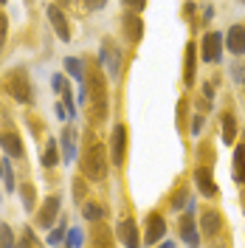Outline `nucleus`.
Masks as SVG:
<instances>
[{"label": "nucleus", "instance_id": "obj_40", "mask_svg": "<svg viewBox=\"0 0 245 248\" xmlns=\"http://www.w3.org/2000/svg\"><path fill=\"white\" fill-rule=\"evenodd\" d=\"M3 3H6V0H0V6H3Z\"/></svg>", "mask_w": 245, "mask_h": 248}, {"label": "nucleus", "instance_id": "obj_11", "mask_svg": "<svg viewBox=\"0 0 245 248\" xmlns=\"http://www.w3.org/2000/svg\"><path fill=\"white\" fill-rule=\"evenodd\" d=\"M48 20H51V26L57 31V37L68 43L71 40V26H68V17H65V12L60 6H48Z\"/></svg>", "mask_w": 245, "mask_h": 248}, {"label": "nucleus", "instance_id": "obj_22", "mask_svg": "<svg viewBox=\"0 0 245 248\" xmlns=\"http://www.w3.org/2000/svg\"><path fill=\"white\" fill-rule=\"evenodd\" d=\"M20 198H23V209H26V212H34V206H37V192H34V186L20 184Z\"/></svg>", "mask_w": 245, "mask_h": 248}, {"label": "nucleus", "instance_id": "obj_34", "mask_svg": "<svg viewBox=\"0 0 245 248\" xmlns=\"http://www.w3.org/2000/svg\"><path fill=\"white\" fill-rule=\"evenodd\" d=\"M6 31H9V20H6V15L0 12V48H3V43H6Z\"/></svg>", "mask_w": 245, "mask_h": 248}, {"label": "nucleus", "instance_id": "obj_7", "mask_svg": "<svg viewBox=\"0 0 245 248\" xmlns=\"http://www.w3.org/2000/svg\"><path fill=\"white\" fill-rule=\"evenodd\" d=\"M195 184H198L203 198H214L217 184H214V175H212V164H198V170H195Z\"/></svg>", "mask_w": 245, "mask_h": 248}, {"label": "nucleus", "instance_id": "obj_14", "mask_svg": "<svg viewBox=\"0 0 245 248\" xmlns=\"http://www.w3.org/2000/svg\"><path fill=\"white\" fill-rule=\"evenodd\" d=\"M141 34H144V23H141L138 12H127L124 15V37L136 46L138 40H141Z\"/></svg>", "mask_w": 245, "mask_h": 248}, {"label": "nucleus", "instance_id": "obj_29", "mask_svg": "<svg viewBox=\"0 0 245 248\" xmlns=\"http://www.w3.org/2000/svg\"><path fill=\"white\" fill-rule=\"evenodd\" d=\"M74 198H77V203H85V181L82 178H74Z\"/></svg>", "mask_w": 245, "mask_h": 248}, {"label": "nucleus", "instance_id": "obj_17", "mask_svg": "<svg viewBox=\"0 0 245 248\" xmlns=\"http://www.w3.org/2000/svg\"><path fill=\"white\" fill-rule=\"evenodd\" d=\"M119 240H122V246H127V248H136L141 240H138V226H136V220H122L119 223Z\"/></svg>", "mask_w": 245, "mask_h": 248}, {"label": "nucleus", "instance_id": "obj_8", "mask_svg": "<svg viewBox=\"0 0 245 248\" xmlns=\"http://www.w3.org/2000/svg\"><path fill=\"white\" fill-rule=\"evenodd\" d=\"M164 232H167V220L164 215H147V234H144V246H155V243H161L164 240Z\"/></svg>", "mask_w": 245, "mask_h": 248}, {"label": "nucleus", "instance_id": "obj_32", "mask_svg": "<svg viewBox=\"0 0 245 248\" xmlns=\"http://www.w3.org/2000/svg\"><path fill=\"white\" fill-rule=\"evenodd\" d=\"M3 181H6V189H15V175H12L9 164H3Z\"/></svg>", "mask_w": 245, "mask_h": 248}, {"label": "nucleus", "instance_id": "obj_28", "mask_svg": "<svg viewBox=\"0 0 245 248\" xmlns=\"http://www.w3.org/2000/svg\"><path fill=\"white\" fill-rule=\"evenodd\" d=\"M51 85H54V91L60 93V96H62V93H65V91H71V88H68V79L62 77V74H57V77L51 79Z\"/></svg>", "mask_w": 245, "mask_h": 248}, {"label": "nucleus", "instance_id": "obj_4", "mask_svg": "<svg viewBox=\"0 0 245 248\" xmlns=\"http://www.w3.org/2000/svg\"><path fill=\"white\" fill-rule=\"evenodd\" d=\"M99 65L105 68V74H107L110 79H116L122 74V51L116 48L113 40H105V43H102V48H99Z\"/></svg>", "mask_w": 245, "mask_h": 248}, {"label": "nucleus", "instance_id": "obj_27", "mask_svg": "<svg viewBox=\"0 0 245 248\" xmlns=\"http://www.w3.org/2000/svg\"><path fill=\"white\" fill-rule=\"evenodd\" d=\"M0 246L3 248H15V234L6 223H0Z\"/></svg>", "mask_w": 245, "mask_h": 248}, {"label": "nucleus", "instance_id": "obj_13", "mask_svg": "<svg viewBox=\"0 0 245 248\" xmlns=\"http://www.w3.org/2000/svg\"><path fill=\"white\" fill-rule=\"evenodd\" d=\"M195 77H198V46L189 43L186 46V57H184V82L195 85Z\"/></svg>", "mask_w": 245, "mask_h": 248}, {"label": "nucleus", "instance_id": "obj_20", "mask_svg": "<svg viewBox=\"0 0 245 248\" xmlns=\"http://www.w3.org/2000/svg\"><path fill=\"white\" fill-rule=\"evenodd\" d=\"M220 124H223V144H234V139H237V122H234V116L223 113Z\"/></svg>", "mask_w": 245, "mask_h": 248}, {"label": "nucleus", "instance_id": "obj_21", "mask_svg": "<svg viewBox=\"0 0 245 248\" xmlns=\"http://www.w3.org/2000/svg\"><path fill=\"white\" fill-rule=\"evenodd\" d=\"M65 71H68V77L77 79V82H85V62L77 60V57H68L65 60Z\"/></svg>", "mask_w": 245, "mask_h": 248}, {"label": "nucleus", "instance_id": "obj_37", "mask_svg": "<svg viewBox=\"0 0 245 248\" xmlns=\"http://www.w3.org/2000/svg\"><path fill=\"white\" fill-rule=\"evenodd\" d=\"M203 93H206V99H209V102L214 99V91H212V85H203Z\"/></svg>", "mask_w": 245, "mask_h": 248}, {"label": "nucleus", "instance_id": "obj_9", "mask_svg": "<svg viewBox=\"0 0 245 248\" xmlns=\"http://www.w3.org/2000/svg\"><path fill=\"white\" fill-rule=\"evenodd\" d=\"M192 217H195V201L186 203V215H184V220H181V237H184V243H189V246H198L200 232H198V226H195Z\"/></svg>", "mask_w": 245, "mask_h": 248}, {"label": "nucleus", "instance_id": "obj_19", "mask_svg": "<svg viewBox=\"0 0 245 248\" xmlns=\"http://www.w3.org/2000/svg\"><path fill=\"white\" fill-rule=\"evenodd\" d=\"M234 181L245 186V144H237L234 150Z\"/></svg>", "mask_w": 245, "mask_h": 248}, {"label": "nucleus", "instance_id": "obj_6", "mask_svg": "<svg viewBox=\"0 0 245 248\" xmlns=\"http://www.w3.org/2000/svg\"><path fill=\"white\" fill-rule=\"evenodd\" d=\"M124 153H127V127L124 124H116L113 127V139H110V161L116 167H122Z\"/></svg>", "mask_w": 245, "mask_h": 248}, {"label": "nucleus", "instance_id": "obj_42", "mask_svg": "<svg viewBox=\"0 0 245 248\" xmlns=\"http://www.w3.org/2000/svg\"><path fill=\"white\" fill-rule=\"evenodd\" d=\"M26 3H31V0H26Z\"/></svg>", "mask_w": 245, "mask_h": 248}, {"label": "nucleus", "instance_id": "obj_16", "mask_svg": "<svg viewBox=\"0 0 245 248\" xmlns=\"http://www.w3.org/2000/svg\"><path fill=\"white\" fill-rule=\"evenodd\" d=\"M0 147L6 150V155H12V158H23V155H26L23 139H20L17 133H0Z\"/></svg>", "mask_w": 245, "mask_h": 248}, {"label": "nucleus", "instance_id": "obj_15", "mask_svg": "<svg viewBox=\"0 0 245 248\" xmlns=\"http://www.w3.org/2000/svg\"><path fill=\"white\" fill-rule=\"evenodd\" d=\"M226 48H229L231 54H245V26L243 23H237V26L229 29V34H226Z\"/></svg>", "mask_w": 245, "mask_h": 248}, {"label": "nucleus", "instance_id": "obj_36", "mask_svg": "<svg viewBox=\"0 0 245 248\" xmlns=\"http://www.w3.org/2000/svg\"><path fill=\"white\" fill-rule=\"evenodd\" d=\"M200 127H203V113H198V116H195V122H192V136H198Z\"/></svg>", "mask_w": 245, "mask_h": 248}, {"label": "nucleus", "instance_id": "obj_41", "mask_svg": "<svg viewBox=\"0 0 245 248\" xmlns=\"http://www.w3.org/2000/svg\"><path fill=\"white\" fill-rule=\"evenodd\" d=\"M62 3H68V0H62Z\"/></svg>", "mask_w": 245, "mask_h": 248}, {"label": "nucleus", "instance_id": "obj_1", "mask_svg": "<svg viewBox=\"0 0 245 248\" xmlns=\"http://www.w3.org/2000/svg\"><path fill=\"white\" fill-rule=\"evenodd\" d=\"M85 71H88V79L82 82L85 99H88V105L93 110V119L96 122H105V116H107V74L96 62H88Z\"/></svg>", "mask_w": 245, "mask_h": 248}, {"label": "nucleus", "instance_id": "obj_26", "mask_svg": "<svg viewBox=\"0 0 245 248\" xmlns=\"http://www.w3.org/2000/svg\"><path fill=\"white\" fill-rule=\"evenodd\" d=\"M65 229H68V220L62 217V220H60V226H57L54 232L48 234V243H51V246H57V243H62V237H65Z\"/></svg>", "mask_w": 245, "mask_h": 248}, {"label": "nucleus", "instance_id": "obj_30", "mask_svg": "<svg viewBox=\"0 0 245 248\" xmlns=\"http://www.w3.org/2000/svg\"><path fill=\"white\" fill-rule=\"evenodd\" d=\"M20 246H40V240L34 237L31 229H23V237H20Z\"/></svg>", "mask_w": 245, "mask_h": 248}, {"label": "nucleus", "instance_id": "obj_43", "mask_svg": "<svg viewBox=\"0 0 245 248\" xmlns=\"http://www.w3.org/2000/svg\"><path fill=\"white\" fill-rule=\"evenodd\" d=\"M243 3H245V0H243Z\"/></svg>", "mask_w": 245, "mask_h": 248}, {"label": "nucleus", "instance_id": "obj_39", "mask_svg": "<svg viewBox=\"0 0 245 248\" xmlns=\"http://www.w3.org/2000/svg\"><path fill=\"white\" fill-rule=\"evenodd\" d=\"M0 178H3V161H0Z\"/></svg>", "mask_w": 245, "mask_h": 248}, {"label": "nucleus", "instance_id": "obj_25", "mask_svg": "<svg viewBox=\"0 0 245 248\" xmlns=\"http://www.w3.org/2000/svg\"><path fill=\"white\" fill-rule=\"evenodd\" d=\"M93 246H110L113 243V237H110V229L107 226H96V232H93Z\"/></svg>", "mask_w": 245, "mask_h": 248}, {"label": "nucleus", "instance_id": "obj_38", "mask_svg": "<svg viewBox=\"0 0 245 248\" xmlns=\"http://www.w3.org/2000/svg\"><path fill=\"white\" fill-rule=\"evenodd\" d=\"M240 203H243V212H245V192H243V201H240Z\"/></svg>", "mask_w": 245, "mask_h": 248}, {"label": "nucleus", "instance_id": "obj_12", "mask_svg": "<svg viewBox=\"0 0 245 248\" xmlns=\"http://www.w3.org/2000/svg\"><path fill=\"white\" fill-rule=\"evenodd\" d=\"M200 229L206 237H217L220 229H223V215L217 212V209H206L203 215H200Z\"/></svg>", "mask_w": 245, "mask_h": 248}, {"label": "nucleus", "instance_id": "obj_2", "mask_svg": "<svg viewBox=\"0 0 245 248\" xmlns=\"http://www.w3.org/2000/svg\"><path fill=\"white\" fill-rule=\"evenodd\" d=\"M82 172L91 181H102L107 175V150H105V144H91L88 147V153L82 158Z\"/></svg>", "mask_w": 245, "mask_h": 248}, {"label": "nucleus", "instance_id": "obj_31", "mask_svg": "<svg viewBox=\"0 0 245 248\" xmlns=\"http://www.w3.org/2000/svg\"><path fill=\"white\" fill-rule=\"evenodd\" d=\"M68 246H74V248L82 246V232H79V229H71V232H68Z\"/></svg>", "mask_w": 245, "mask_h": 248}, {"label": "nucleus", "instance_id": "obj_33", "mask_svg": "<svg viewBox=\"0 0 245 248\" xmlns=\"http://www.w3.org/2000/svg\"><path fill=\"white\" fill-rule=\"evenodd\" d=\"M124 6H127L130 12H144V6H147V0H124Z\"/></svg>", "mask_w": 245, "mask_h": 248}, {"label": "nucleus", "instance_id": "obj_10", "mask_svg": "<svg viewBox=\"0 0 245 248\" xmlns=\"http://www.w3.org/2000/svg\"><path fill=\"white\" fill-rule=\"evenodd\" d=\"M57 215H60V198L51 195V198L43 201V209L37 212V226H40V229H51L54 220H57Z\"/></svg>", "mask_w": 245, "mask_h": 248}, {"label": "nucleus", "instance_id": "obj_3", "mask_svg": "<svg viewBox=\"0 0 245 248\" xmlns=\"http://www.w3.org/2000/svg\"><path fill=\"white\" fill-rule=\"evenodd\" d=\"M3 93H9L15 102L20 105H29L31 102V85H29V74L23 68L9 71V77L3 79Z\"/></svg>", "mask_w": 245, "mask_h": 248}, {"label": "nucleus", "instance_id": "obj_35", "mask_svg": "<svg viewBox=\"0 0 245 248\" xmlns=\"http://www.w3.org/2000/svg\"><path fill=\"white\" fill-rule=\"evenodd\" d=\"M105 3L107 0H85V9L88 12H99V9H105Z\"/></svg>", "mask_w": 245, "mask_h": 248}, {"label": "nucleus", "instance_id": "obj_24", "mask_svg": "<svg viewBox=\"0 0 245 248\" xmlns=\"http://www.w3.org/2000/svg\"><path fill=\"white\" fill-rule=\"evenodd\" d=\"M82 215H85V220H91V223H99V220L105 217V206H99V203H85V206H82Z\"/></svg>", "mask_w": 245, "mask_h": 248}, {"label": "nucleus", "instance_id": "obj_23", "mask_svg": "<svg viewBox=\"0 0 245 248\" xmlns=\"http://www.w3.org/2000/svg\"><path fill=\"white\" fill-rule=\"evenodd\" d=\"M60 164V153H57V141H48L46 144V153H43V167L46 170H54Z\"/></svg>", "mask_w": 245, "mask_h": 248}, {"label": "nucleus", "instance_id": "obj_5", "mask_svg": "<svg viewBox=\"0 0 245 248\" xmlns=\"http://www.w3.org/2000/svg\"><path fill=\"white\" fill-rule=\"evenodd\" d=\"M220 54H223V34L220 31H209L203 37V43H200V57H203V62H217Z\"/></svg>", "mask_w": 245, "mask_h": 248}, {"label": "nucleus", "instance_id": "obj_18", "mask_svg": "<svg viewBox=\"0 0 245 248\" xmlns=\"http://www.w3.org/2000/svg\"><path fill=\"white\" fill-rule=\"evenodd\" d=\"M60 144H62V158H65V164H71L74 155H77V133H74V127H65V130H62Z\"/></svg>", "mask_w": 245, "mask_h": 248}]
</instances>
